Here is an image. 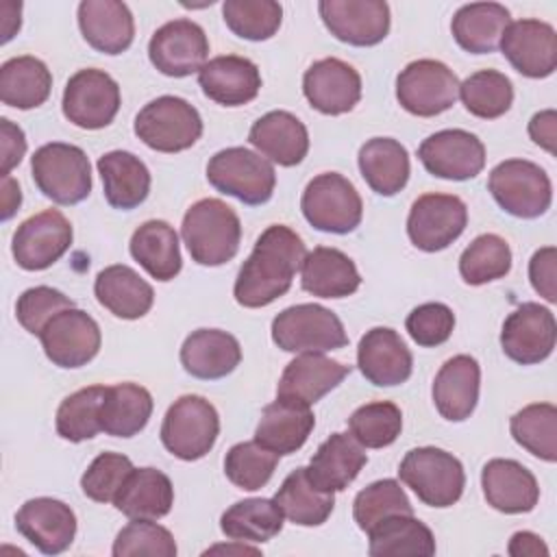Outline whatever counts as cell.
I'll return each mask as SVG.
<instances>
[{
	"label": "cell",
	"instance_id": "6da1fadb",
	"mask_svg": "<svg viewBox=\"0 0 557 557\" xmlns=\"http://www.w3.org/2000/svg\"><path fill=\"white\" fill-rule=\"evenodd\" d=\"M305 257L307 248L289 226H268L237 272L233 285L235 300L248 309L274 302L287 294Z\"/></svg>",
	"mask_w": 557,
	"mask_h": 557
},
{
	"label": "cell",
	"instance_id": "7a4b0ae2",
	"mask_svg": "<svg viewBox=\"0 0 557 557\" xmlns=\"http://www.w3.org/2000/svg\"><path fill=\"white\" fill-rule=\"evenodd\" d=\"M181 237L196 263L215 268L237 255L242 224L233 207L224 200L202 198L185 211Z\"/></svg>",
	"mask_w": 557,
	"mask_h": 557
},
{
	"label": "cell",
	"instance_id": "3957f363",
	"mask_svg": "<svg viewBox=\"0 0 557 557\" xmlns=\"http://www.w3.org/2000/svg\"><path fill=\"white\" fill-rule=\"evenodd\" d=\"M398 476L424 505L440 509L455 505L466 487L461 461L435 446L411 448L398 466Z\"/></svg>",
	"mask_w": 557,
	"mask_h": 557
},
{
	"label": "cell",
	"instance_id": "277c9868",
	"mask_svg": "<svg viewBox=\"0 0 557 557\" xmlns=\"http://www.w3.org/2000/svg\"><path fill=\"white\" fill-rule=\"evenodd\" d=\"M30 174L37 189L57 205H78L91 191V165L83 148L74 144H44L30 157Z\"/></svg>",
	"mask_w": 557,
	"mask_h": 557
},
{
	"label": "cell",
	"instance_id": "5b68a950",
	"mask_svg": "<svg viewBox=\"0 0 557 557\" xmlns=\"http://www.w3.org/2000/svg\"><path fill=\"white\" fill-rule=\"evenodd\" d=\"M220 416L215 407L196 394L176 398L161 422V442L168 453L183 461L202 459L215 444Z\"/></svg>",
	"mask_w": 557,
	"mask_h": 557
},
{
	"label": "cell",
	"instance_id": "8992f818",
	"mask_svg": "<svg viewBox=\"0 0 557 557\" xmlns=\"http://www.w3.org/2000/svg\"><path fill=\"white\" fill-rule=\"evenodd\" d=\"M207 178L218 191L250 207L268 202L276 185L274 165L242 146L215 152L207 163Z\"/></svg>",
	"mask_w": 557,
	"mask_h": 557
},
{
	"label": "cell",
	"instance_id": "52a82bcc",
	"mask_svg": "<svg viewBox=\"0 0 557 557\" xmlns=\"http://www.w3.org/2000/svg\"><path fill=\"white\" fill-rule=\"evenodd\" d=\"M272 342L285 352H326L348 344L342 320L326 307L302 302L272 320Z\"/></svg>",
	"mask_w": 557,
	"mask_h": 557
},
{
	"label": "cell",
	"instance_id": "ba28073f",
	"mask_svg": "<svg viewBox=\"0 0 557 557\" xmlns=\"http://www.w3.org/2000/svg\"><path fill=\"white\" fill-rule=\"evenodd\" d=\"M133 131L157 152H181L200 139L202 117L187 100L178 96H159L137 113Z\"/></svg>",
	"mask_w": 557,
	"mask_h": 557
},
{
	"label": "cell",
	"instance_id": "9c48e42d",
	"mask_svg": "<svg viewBox=\"0 0 557 557\" xmlns=\"http://www.w3.org/2000/svg\"><path fill=\"white\" fill-rule=\"evenodd\" d=\"M300 209L313 228L335 235L352 233L363 215L359 191L337 172L313 176L302 191Z\"/></svg>",
	"mask_w": 557,
	"mask_h": 557
},
{
	"label": "cell",
	"instance_id": "30bf717a",
	"mask_svg": "<svg viewBox=\"0 0 557 557\" xmlns=\"http://www.w3.org/2000/svg\"><path fill=\"white\" fill-rule=\"evenodd\" d=\"M487 189L503 211L522 220L544 215L553 200L548 174L537 163L527 159L500 161L490 172Z\"/></svg>",
	"mask_w": 557,
	"mask_h": 557
},
{
	"label": "cell",
	"instance_id": "8fae6325",
	"mask_svg": "<svg viewBox=\"0 0 557 557\" xmlns=\"http://www.w3.org/2000/svg\"><path fill=\"white\" fill-rule=\"evenodd\" d=\"M459 96L455 72L435 59H418L405 65L396 78V98L405 111L433 117L448 111Z\"/></svg>",
	"mask_w": 557,
	"mask_h": 557
},
{
	"label": "cell",
	"instance_id": "7c38bea8",
	"mask_svg": "<svg viewBox=\"0 0 557 557\" xmlns=\"http://www.w3.org/2000/svg\"><path fill=\"white\" fill-rule=\"evenodd\" d=\"M120 85L104 70H78L63 89V115L78 128L98 131L113 122L120 111Z\"/></svg>",
	"mask_w": 557,
	"mask_h": 557
},
{
	"label": "cell",
	"instance_id": "4fadbf2b",
	"mask_svg": "<svg viewBox=\"0 0 557 557\" xmlns=\"http://www.w3.org/2000/svg\"><path fill=\"white\" fill-rule=\"evenodd\" d=\"M468 224V207L453 194L420 196L407 218V235L418 250L437 252L448 248Z\"/></svg>",
	"mask_w": 557,
	"mask_h": 557
},
{
	"label": "cell",
	"instance_id": "5bb4252c",
	"mask_svg": "<svg viewBox=\"0 0 557 557\" xmlns=\"http://www.w3.org/2000/svg\"><path fill=\"white\" fill-rule=\"evenodd\" d=\"M72 237L74 233L70 220L57 209H46L26 218L17 226L13 233L11 252L22 270L37 272L59 261L67 252Z\"/></svg>",
	"mask_w": 557,
	"mask_h": 557
},
{
	"label": "cell",
	"instance_id": "9a60e30c",
	"mask_svg": "<svg viewBox=\"0 0 557 557\" xmlns=\"http://www.w3.org/2000/svg\"><path fill=\"white\" fill-rule=\"evenodd\" d=\"M209 39L191 20L178 17L159 26L148 41L150 63L165 76L183 78L207 63Z\"/></svg>",
	"mask_w": 557,
	"mask_h": 557
},
{
	"label": "cell",
	"instance_id": "2e32d148",
	"mask_svg": "<svg viewBox=\"0 0 557 557\" xmlns=\"http://www.w3.org/2000/svg\"><path fill=\"white\" fill-rule=\"evenodd\" d=\"M555 315L540 302H522L505 318L500 331L503 352L520 366H533L548 359L555 348Z\"/></svg>",
	"mask_w": 557,
	"mask_h": 557
},
{
	"label": "cell",
	"instance_id": "e0dca14e",
	"mask_svg": "<svg viewBox=\"0 0 557 557\" xmlns=\"http://www.w3.org/2000/svg\"><path fill=\"white\" fill-rule=\"evenodd\" d=\"M46 357L59 368H81L100 350V326L83 309H65L57 313L39 333Z\"/></svg>",
	"mask_w": 557,
	"mask_h": 557
},
{
	"label": "cell",
	"instance_id": "ac0fdd59",
	"mask_svg": "<svg viewBox=\"0 0 557 557\" xmlns=\"http://www.w3.org/2000/svg\"><path fill=\"white\" fill-rule=\"evenodd\" d=\"M418 159L437 178L468 181L485 168V146L463 128H446L429 135L420 144Z\"/></svg>",
	"mask_w": 557,
	"mask_h": 557
},
{
	"label": "cell",
	"instance_id": "d6986e66",
	"mask_svg": "<svg viewBox=\"0 0 557 557\" xmlns=\"http://www.w3.org/2000/svg\"><path fill=\"white\" fill-rule=\"evenodd\" d=\"M329 33L350 46H376L389 33V7L383 0H320Z\"/></svg>",
	"mask_w": 557,
	"mask_h": 557
},
{
	"label": "cell",
	"instance_id": "ffe728a7",
	"mask_svg": "<svg viewBox=\"0 0 557 557\" xmlns=\"http://www.w3.org/2000/svg\"><path fill=\"white\" fill-rule=\"evenodd\" d=\"M498 46L511 67L527 78H546L557 67V35L548 22L533 17L511 22Z\"/></svg>",
	"mask_w": 557,
	"mask_h": 557
},
{
	"label": "cell",
	"instance_id": "44dd1931",
	"mask_svg": "<svg viewBox=\"0 0 557 557\" xmlns=\"http://www.w3.org/2000/svg\"><path fill=\"white\" fill-rule=\"evenodd\" d=\"M302 94L315 111L342 115L352 111L361 100V76L350 63L326 57L311 63L305 72Z\"/></svg>",
	"mask_w": 557,
	"mask_h": 557
},
{
	"label": "cell",
	"instance_id": "7402d4cb",
	"mask_svg": "<svg viewBox=\"0 0 557 557\" xmlns=\"http://www.w3.org/2000/svg\"><path fill=\"white\" fill-rule=\"evenodd\" d=\"M15 529L44 555L70 548L76 535V516L63 500L39 496L26 500L15 513Z\"/></svg>",
	"mask_w": 557,
	"mask_h": 557
},
{
	"label": "cell",
	"instance_id": "603a6c76",
	"mask_svg": "<svg viewBox=\"0 0 557 557\" xmlns=\"http://www.w3.org/2000/svg\"><path fill=\"white\" fill-rule=\"evenodd\" d=\"M357 366L372 385L392 387L411 376L413 357L394 329L374 326L359 339Z\"/></svg>",
	"mask_w": 557,
	"mask_h": 557
},
{
	"label": "cell",
	"instance_id": "cb8c5ba5",
	"mask_svg": "<svg viewBox=\"0 0 557 557\" xmlns=\"http://www.w3.org/2000/svg\"><path fill=\"white\" fill-rule=\"evenodd\" d=\"M481 487L487 505L503 513H527L540 500L537 479L516 459H490L481 470Z\"/></svg>",
	"mask_w": 557,
	"mask_h": 557
},
{
	"label": "cell",
	"instance_id": "d4e9b609",
	"mask_svg": "<svg viewBox=\"0 0 557 557\" xmlns=\"http://www.w3.org/2000/svg\"><path fill=\"white\" fill-rule=\"evenodd\" d=\"M202 94L224 107H242L257 98L261 89L259 67L237 54H222L209 59L198 72Z\"/></svg>",
	"mask_w": 557,
	"mask_h": 557
},
{
	"label": "cell",
	"instance_id": "484cf974",
	"mask_svg": "<svg viewBox=\"0 0 557 557\" xmlns=\"http://www.w3.org/2000/svg\"><path fill=\"white\" fill-rule=\"evenodd\" d=\"M313 426L315 418L307 403L276 396V400L265 405V409L261 411L255 442L276 455H292L302 448Z\"/></svg>",
	"mask_w": 557,
	"mask_h": 557
},
{
	"label": "cell",
	"instance_id": "4316f807",
	"mask_svg": "<svg viewBox=\"0 0 557 557\" xmlns=\"http://www.w3.org/2000/svg\"><path fill=\"white\" fill-rule=\"evenodd\" d=\"M83 39L102 54H122L135 37L131 9L120 0H83L78 4Z\"/></svg>",
	"mask_w": 557,
	"mask_h": 557
},
{
	"label": "cell",
	"instance_id": "83f0119b",
	"mask_svg": "<svg viewBox=\"0 0 557 557\" xmlns=\"http://www.w3.org/2000/svg\"><path fill=\"white\" fill-rule=\"evenodd\" d=\"M366 463L368 455L350 433H333L318 446L305 472L313 487L333 494L346 490Z\"/></svg>",
	"mask_w": 557,
	"mask_h": 557
},
{
	"label": "cell",
	"instance_id": "f1b7e54d",
	"mask_svg": "<svg viewBox=\"0 0 557 557\" xmlns=\"http://www.w3.org/2000/svg\"><path fill=\"white\" fill-rule=\"evenodd\" d=\"M350 374V366L324 357L322 352H300L292 359L278 381L276 396L296 398L309 407L335 389Z\"/></svg>",
	"mask_w": 557,
	"mask_h": 557
},
{
	"label": "cell",
	"instance_id": "f546056e",
	"mask_svg": "<svg viewBox=\"0 0 557 557\" xmlns=\"http://www.w3.org/2000/svg\"><path fill=\"white\" fill-rule=\"evenodd\" d=\"M481 385L479 361L470 355L450 357L433 381V403L442 418L463 422L476 407Z\"/></svg>",
	"mask_w": 557,
	"mask_h": 557
},
{
	"label": "cell",
	"instance_id": "4dcf8cb0",
	"mask_svg": "<svg viewBox=\"0 0 557 557\" xmlns=\"http://www.w3.org/2000/svg\"><path fill=\"white\" fill-rule=\"evenodd\" d=\"M248 141L270 161L283 168L298 165L309 152V133L289 111L261 115L248 133Z\"/></svg>",
	"mask_w": 557,
	"mask_h": 557
},
{
	"label": "cell",
	"instance_id": "1f68e13d",
	"mask_svg": "<svg viewBox=\"0 0 557 557\" xmlns=\"http://www.w3.org/2000/svg\"><path fill=\"white\" fill-rule=\"evenodd\" d=\"M242 361L237 337L220 329H198L189 333L181 346V363L187 374L215 381L231 374Z\"/></svg>",
	"mask_w": 557,
	"mask_h": 557
},
{
	"label": "cell",
	"instance_id": "d6a6232c",
	"mask_svg": "<svg viewBox=\"0 0 557 557\" xmlns=\"http://www.w3.org/2000/svg\"><path fill=\"white\" fill-rule=\"evenodd\" d=\"M300 285L318 298H346L361 285L355 261L337 248L318 246L300 265Z\"/></svg>",
	"mask_w": 557,
	"mask_h": 557
},
{
	"label": "cell",
	"instance_id": "836d02e7",
	"mask_svg": "<svg viewBox=\"0 0 557 557\" xmlns=\"http://www.w3.org/2000/svg\"><path fill=\"white\" fill-rule=\"evenodd\" d=\"M96 300L122 320H137L146 315L154 302V292L133 268L115 263L98 272L94 283Z\"/></svg>",
	"mask_w": 557,
	"mask_h": 557
},
{
	"label": "cell",
	"instance_id": "e575fe53",
	"mask_svg": "<svg viewBox=\"0 0 557 557\" xmlns=\"http://www.w3.org/2000/svg\"><path fill=\"white\" fill-rule=\"evenodd\" d=\"M104 198L113 209L131 211L150 194V172L146 163L126 150L104 152L98 163Z\"/></svg>",
	"mask_w": 557,
	"mask_h": 557
},
{
	"label": "cell",
	"instance_id": "d590c367",
	"mask_svg": "<svg viewBox=\"0 0 557 557\" xmlns=\"http://www.w3.org/2000/svg\"><path fill=\"white\" fill-rule=\"evenodd\" d=\"M113 505L131 520H159L174 505L172 481L157 468H135L113 498Z\"/></svg>",
	"mask_w": 557,
	"mask_h": 557
},
{
	"label": "cell",
	"instance_id": "8d00e7d4",
	"mask_svg": "<svg viewBox=\"0 0 557 557\" xmlns=\"http://www.w3.org/2000/svg\"><path fill=\"white\" fill-rule=\"evenodd\" d=\"M359 172L379 196H396L409 181V152L392 137H372L359 148Z\"/></svg>",
	"mask_w": 557,
	"mask_h": 557
},
{
	"label": "cell",
	"instance_id": "74e56055",
	"mask_svg": "<svg viewBox=\"0 0 557 557\" xmlns=\"http://www.w3.org/2000/svg\"><path fill=\"white\" fill-rule=\"evenodd\" d=\"M131 257L157 281H172L181 268V248L174 226L165 220H148L135 228L128 244Z\"/></svg>",
	"mask_w": 557,
	"mask_h": 557
},
{
	"label": "cell",
	"instance_id": "f35d334b",
	"mask_svg": "<svg viewBox=\"0 0 557 557\" xmlns=\"http://www.w3.org/2000/svg\"><path fill=\"white\" fill-rule=\"evenodd\" d=\"M511 24L509 11L498 2H470L457 9L450 22L455 41L470 54L494 52L505 28Z\"/></svg>",
	"mask_w": 557,
	"mask_h": 557
},
{
	"label": "cell",
	"instance_id": "ab89813d",
	"mask_svg": "<svg viewBox=\"0 0 557 557\" xmlns=\"http://www.w3.org/2000/svg\"><path fill=\"white\" fill-rule=\"evenodd\" d=\"M52 89L48 65L30 54L13 57L0 67V100L13 109L41 107Z\"/></svg>",
	"mask_w": 557,
	"mask_h": 557
},
{
	"label": "cell",
	"instance_id": "60d3db41",
	"mask_svg": "<svg viewBox=\"0 0 557 557\" xmlns=\"http://www.w3.org/2000/svg\"><path fill=\"white\" fill-rule=\"evenodd\" d=\"M152 416V396L137 383L107 387L100 405V429L113 437L137 435Z\"/></svg>",
	"mask_w": 557,
	"mask_h": 557
},
{
	"label": "cell",
	"instance_id": "b9f144b4",
	"mask_svg": "<svg viewBox=\"0 0 557 557\" xmlns=\"http://www.w3.org/2000/svg\"><path fill=\"white\" fill-rule=\"evenodd\" d=\"M370 546L368 553L372 557H403L418 555L431 557L435 555V537L431 529L411 516H389L383 518L368 531Z\"/></svg>",
	"mask_w": 557,
	"mask_h": 557
},
{
	"label": "cell",
	"instance_id": "7bdbcfd3",
	"mask_svg": "<svg viewBox=\"0 0 557 557\" xmlns=\"http://www.w3.org/2000/svg\"><path fill=\"white\" fill-rule=\"evenodd\" d=\"M283 518L274 498H244L222 513L220 529L233 542L263 544L281 533Z\"/></svg>",
	"mask_w": 557,
	"mask_h": 557
},
{
	"label": "cell",
	"instance_id": "ee69618b",
	"mask_svg": "<svg viewBox=\"0 0 557 557\" xmlns=\"http://www.w3.org/2000/svg\"><path fill=\"white\" fill-rule=\"evenodd\" d=\"M283 516L300 527H318L326 522L335 507V498L329 492L313 487L305 468L292 470L274 494Z\"/></svg>",
	"mask_w": 557,
	"mask_h": 557
},
{
	"label": "cell",
	"instance_id": "f6af8a7d",
	"mask_svg": "<svg viewBox=\"0 0 557 557\" xmlns=\"http://www.w3.org/2000/svg\"><path fill=\"white\" fill-rule=\"evenodd\" d=\"M513 440L533 457L557 461V409L550 403H533L516 411L509 420Z\"/></svg>",
	"mask_w": 557,
	"mask_h": 557
},
{
	"label": "cell",
	"instance_id": "bcb514c9",
	"mask_svg": "<svg viewBox=\"0 0 557 557\" xmlns=\"http://www.w3.org/2000/svg\"><path fill=\"white\" fill-rule=\"evenodd\" d=\"M459 98L472 115L494 120L509 111L513 102V85L498 70H479L459 83Z\"/></svg>",
	"mask_w": 557,
	"mask_h": 557
},
{
	"label": "cell",
	"instance_id": "7dc6e473",
	"mask_svg": "<svg viewBox=\"0 0 557 557\" xmlns=\"http://www.w3.org/2000/svg\"><path fill=\"white\" fill-rule=\"evenodd\" d=\"M104 392V385H89L63 398L54 418L57 433L67 442H85L96 437V433L102 431L100 405Z\"/></svg>",
	"mask_w": 557,
	"mask_h": 557
},
{
	"label": "cell",
	"instance_id": "c3c4849f",
	"mask_svg": "<svg viewBox=\"0 0 557 557\" xmlns=\"http://www.w3.org/2000/svg\"><path fill=\"white\" fill-rule=\"evenodd\" d=\"M511 270V248L494 233H483L470 242L459 257V274L468 285H485L503 278Z\"/></svg>",
	"mask_w": 557,
	"mask_h": 557
},
{
	"label": "cell",
	"instance_id": "681fc988",
	"mask_svg": "<svg viewBox=\"0 0 557 557\" xmlns=\"http://www.w3.org/2000/svg\"><path fill=\"white\" fill-rule=\"evenodd\" d=\"M222 17L233 35L248 41H265L276 35L283 9L274 0H226Z\"/></svg>",
	"mask_w": 557,
	"mask_h": 557
},
{
	"label": "cell",
	"instance_id": "f907efd6",
	"mask_svg": "<svg viewBox=\"0 0 557 557\" xmlns=\"http://www.w3.org/2000/svg\"><path fill=\"white\" fill-rule=\"evenodd\" d=\"M411 516L413 507L394 479H381L363 487L355 500H352V518L361 531H370L374 524H379L383 518L389 516Z\"/></svg>",
	"mask_w": 557,
	"mask_h": 557
},
{
	"label": "cell",
	"instance_id": "816d5d0a",
	"mask_svg": "<svg viewBox=\"0 0 557 557\" xmlns=\"http://www.w3.org/2000/svg\"><path fill=\"white\" fill-rule=\"evenodd\" d=\"M348 429L363 448H383L398 440L403 431V413L389 400L366 403L350 413Z\"/></svg>",
	"mask_w": 557,
	"mask_h": 557
},
{
	"label": "cell",
	"instance_id": "f5cc1de1",
	"mask_svg": "<svg viewBox=\"0 0 557 557\" xmlns=\"http://www.w3.org/2000/svg\"><path fill=\"white\" fill-rule=\"evenodd\" d=\"M276 453L263 448L259 442H239L228 448L224 457V474L239 490H261L274 474L278 463Z\"/></svg>",
	"mask_w": 557,
	"mask_h": 557
},
{
	"label": "cell",
	"instance_id": "db71d44e",
	"mask_svg": "<svg viewBox=\"0 0 557 557\" xmlns=\"http://www.w3.org/2000/svg\"><path fill=\"white\" fill-rule=\"evenodd\" d=\"M113 557H174L176 542L172 533L154 520H131L115 537Z\"/></svg>",
	"mask_w": 557,
	"mask_h": 557
},
{
	"label": "cell",
	"instance_id": "11a10c76",
	"mask_svg": "<svg viewBox=\"0 0 557 557\" xmlns=\"http://www.w3.org/2000/svg\"><path fill=\"white\" fill-rule=\"evenodd\" d=\"M133 470V461L126 455L100 453L81 476L83 494L96 503H113Z\"/></svg>",
	"mask_w": 557,
	"mask_h": 557
},
{
	"label": "cell",
	"instance_id": "9f6ffc18",
	"mask_svg": "<svg viewBox=\"0 0 557 557\" xmlns=\"http://www.w3.org/2000/svg\"><path fill=\"white\" fill-rule=\"evenodd\" d=\"M72 307L74 300L63 292L48 285H37L22 292V296L15 302V318L28 333L39 335L57 313Z\"/></svg>",
	"mask_w": 557,
	"mask_h": 557
},
{
	"label": "cell",
	"instance_id": "6f0895ef",
	"mask_svg": "<svg viewBox=\"0 0 557 557\" xmlns=\"http://www.w3.org/2000/svg\"><path fill=\"white\" fill-rule=\"evenodd\" d=\"M405 329L418 346L433 348L448 342L453 335L455 313L444 302H424L407 315Z\"/></svg>",
	"mask_w": 557,
	"mask_h": 557
},
{
	"label": "cell",
	"instance_id": "680465c9",
	"mask_svg": "<svg viewBox=\"0 0 557 557\" xmlns=\"http://www.w3.org/2000/svg\"><path fill=\"white\" fill-rule=\"evenodd\" d=\"M557 250L555 246H544L533 252L529 261V278L533 289L548 302L557 300V287H555V276H557Z\"/></svg>",
	"mask_w": 557,
	"mask_h": 557
},
{
	"label": "cell",
	"instance_id": "91938a15",
	"mask_svg": "<svg viewBox=\"0 0 557 557\" xmlns=\"http://www.w3.org/2000/svg\"><path fill=\"white\" fill-rule=\"evenodd\" d=\"M0 159H2V176H9L11 170L26 154V137L24 131L11 120H0Z\"/></svg>",
	"mask_w": 557,
	"mask_h": 557
},
{
	"label": "cell",
	"instance_id": "94428289",
	"mask_svg": "<svg viewBox=\"0 0 557 557\" xmlns=\"http://www.w3.org/2000/svg\"><path fill=\"white\" fill-rule=\"evenodd\" d=\"M529 135L531 139L555 154V137H557V113L553 109L540 111L529 122Z\"/></svg>",
	"mask_w": 557,
	"mask_h": 557
},
{
	"label": "cell",
	"instance_id": "6125c7cd",
	"mask_svg": "<svg viewBox=\"0 0 557 557\" xmlns=\"http://www.w3.org/2000/svg\"><path fill=\"white\" fill-rule=\"evenodd\" d=\"M507 553L511 557H537V555H548V546L540 535L531 531H518L511 535Z\"/></svg>",
	"mask_w": 557,
	"mask_h": 557
},
{
	"label": "cell",
	"instance_id": "be15d7a7",
	"mask_svg": "<svg viewBox=\"0 0 557 557\" xmlns=\"http://www.w3.org/2000/svg\"><path fill=\"white\" fill-rule=\"evenodd\" d=\"M22 205V191H20V185L17 181L9 176H2V220H11L13 213L20 209Z\"/></svg>",
	"mask_w": 557,
	"mask_h": 557
},
{
	"label": "cell",
	"instance_id": "e7e4bbea",
	"mask_svg": "<svg viewBox=\"0 0 557 557\" xmlns=\"http://www.w3.org/2000/svg\"><path fill=\"white\" fill-rule=\"evenodd\" d=\"M209 553H237V555H246V553H250V555H259V550H257V548L246 546L244 542H237V546H222V544H218V546H211L205 555H209Z\"/></svg>",
	"mask_w": 557,
	"mask_h": 557
}]
</instances>
